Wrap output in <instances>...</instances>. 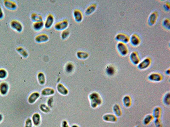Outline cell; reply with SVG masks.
Listing matches in <instances>:
<instances>
[{"mask_svg": "<svg viewBox=\"0 0 170 127\" xmlns=\"http://www.w3.org/2000/svg\"><path fill=\"white\" fill-rule=\"evenodd\" d=\"M69 23V21L67 19L63 20L56 23L54 25V29L58 31H63L67 30V28L68 27Z\"/></svg>", "mask_w": 170, "mask_h": 127, "instance_id": "3957f363", "label": "cell"}, {"mask_svg": "<svg viewBox=\"0 0 170 127\" xmlns=\"http://www.w3.org/2000/svg\"><path fill=\"white\" fill-rule=\"evenodd\" d=\"M129 42L131 45L133 46H138L140 44V39L138 35L134 33V34H132L130 37Z\"/></svg>", "mask_w": 170, "mask_h": 127, "instance_id": "9a60e30c", "label": "cell"}, {"mask_svg": "<svg viewBox=\"0 0 170 127\" xmlns=\"http://www.w3.org/2000/svg\"><path fill=\"white\" fill-rule=\"evenodd\" d=\"M153 119H154V117H153L152 115H151V114H148V115L145 116L144 119H143V124L145 125V126H147V125H149L151 122L153 120Z\"/></svg>", "mask_w": 170, "mask_h": 127, "instance_id": "d6a6232c", "label": "cell"}, {"mask_svg": "<svg viewBox=\"0 0 170 127\" xmlns=\"http://www.w3.org/2000/svg\"><path fill=\"white\" fill-rule=\"evenodd\" d=\"M55 90L52 88L46 87L44 88L41 90V95L44 97H50L55 94Z\"/></svg>", "mask_w": 170, "mask_h": 127, "instance_id": "d6986e66", "label": "cell"}, {"mask_svg": "<svg viewBox=\"0 0 170 127\" xmlns=\"http://www.w3.org/2000/svg\"><path fill=\"white\" fill-rule=\"evenodd\" d=\"M103 119L104 121L106 122H117L118 121V117L114 114H105L103 116Z\"/></svg>", "mask_w": 170, "mask_h": 127, "instance_id": "ac0fdd59", "label": "cell"}, {"mask_svg": "<svg viewBox=\"0 0 170 127\" xmlns=\"http://www.w3.org/2000/svg\"><path fill=\"white\" fill-rule=\"evenodd\" d=\"M32 120L35 127H38L41 124V116L38 113H35L32 115Z\"/></svg>", "mask_w": 170, "mask_h": 127, "instance_id": "ffe728a7", "label": "cell"}, {"mask_svg": "<svg viewBox=\"0 0 170 127\" xmlns=\"http://www.w3.org/2000/svg\"><path fill=\"white\" fill-rule=\"evenodd\" d=\"M71 127H80L78 125H76V124H74V125H72Z\"/></svg>", "mask_w": 170, "mask_h": 127, "instance_id": "bcb514c9", "label": "cell"}, {"mask_svg": "<svg viewBox=\"0 0 170 127\" xmlns=\"http://www.w3.org/2000/svg\"><path fill=\"white\" fill-rule=\"evenodd\" d=\"M161 112L162 110L161 108L158 106L156 107L153 110L152 116L155 119H159L161 116Z\"/></svg>", "mask_w": 170, "mask_h": 127, "instance_id": "f1b7e54d", "label": "cell"}, {"mask_svg": "<svg viewBox=\"0 0 170 127\" xmlns=\"http://www.w3.org/2000/svg\"><path fill=\"white\" fill-rule=\"evenodd\" d=\"M70 35V32L67 30H65L62 32L61 33V38L63 40L67 39Z\"/></svg>", "mask_w": 170, "mask_h": 127, "instance_id": "8d00e7d4", "label": "cell"}, {"mask_svg": "<svg viewBox=\"0 0 170 127\" xmlns=\"http://www.w3.org/2000/svg\"><path fill=\"white\" fill-rule=\"evenodd\" d=\"M46 105L50 108H52L54 104V99L52 96H50L46 100Z\"/></svg>", "mask_w": 170, "mask_h": 127, "instance_id": "d590c367", "label": "cell"}, {"mask_svg": "<svg viewBox=\"0 0 170 127\" xmlns=\"http://www.w3.org/2000/svg\"><path fill=\"white\" fill-rule=\"evenodd\" d=\"M135 127H140V126H135Z\"/></svg>", "mask_w": 170, "mask_h": 127, "instance_id": "7dc6e473", "label": "cell"}, {"mask_svg": "<svg viewBox=\"0 0 170 127\" xmlns=\"http://www.w3.org/2000/svg\"><path fill=\"white\" fill-rule=\"evenodd\" d=\"M163 102L166 106H169L170 105V94L169 92L165 93L163 98Z\"/></svg>", "mask_w": 170, "mask_h": 127, "instance_id": "836d02e7", "label": "cell"}, {"mask_svg": "<svg viewBox=\"0 0 170 127\" xmlns=\"http://www.w3.org/2000/svg\"><path fill=\"white\" fill-rule=\"evenodd\" d=\"M97 8V5L96 3H93L90 5L85 10V13L86 15H90L93 14Z\"/></svg>", "mask_w": 170, "mask_h": 127, "instance_id": "603a6c76", "label": "cell"}, {"mask_svg": "<svg viewBox=\"0 0 170 127\" xmlns=\"http://www.w3.org/2000/svg\"><path fill=\"white\" fill-rule=\"evenodd\" d=\"M3 115L1 114H0V123H1L2 122V121L3 120Z\"/></svg>", "mask_w": 170, "mask_h": 127, "instance_id": "f6af8a7d", "label": "cell"}, {"mask_svg": "<svg viewBox=\"0 0 170 127\" xmlns=\"http://www.w3.org/2000/svg\"><path fill=\"white\" fill-rule=\"evenodd\" d=\"M130 60L132 64L134 65H137L140 61V59L139 57V54L136 51H133L130 53Z\"/></svg>", "mask_w": 170, "mask_h": 127, "instance_id": "ba28073f", "label": "cell"}, {"mask_svg": "<svg viewBox=\"0 0 170 127\" xmlns=\"http://www.w3.org/2000/svg\"><path fill=\"white\" fill-rule=\"evenodd\" d=\"M105 72L108 76H113L116 73L115 68L113 65H109L106 66L105 68Z\"/></svg>", "mask_w": 170, "mask_h": 127, "instance_id": "4316f807", "label": "cell"}, {"mask_svg": "<svg viewBox=\"0 0 170 127\" xmlns=\"http://www.w3.org/2000/svg\"><path fill=\"white\" fill-rule=\"evenodd\" d=\"M31 19L34 23L43 21V17L41 15L33 13L30 16Z\"/></svg>", "mask_w": 170, "mask_h": 127, "instance_id": "f546056e", "label": "cell"}, {"mask_svg": "<svg viewBox=\"0 0 170 127\" xmlns=\"http://www.w3.org/2000/svg\"><path fill=\"white\" fill-rule=\"evenodd\" d=\"M39 108L40 111L44 113L48 114L51 112V108L46 104H41L39 106Z\"/></svg>", "mask_w": 170, "mask_h": 127, "instance_id": "1f68e13d", "label": "cell"}, {"mask_svg": "<svg viewBox=\"0 0 170 127\" xmlns=\"http://www.w3.org/2000/svg\"><path fill=\"white\" fill-rule=\"evenodd\" d=\"M8 76V72L6 70L3 68H0V80L6 79Z\"/></svg>", "mask_w": 170, "mask_h": 127, "instance_id": "e575fe53", "label": "cell"}, {"mask_svg": "<svg viewBox=\"0 0 170 127\" xmlns=\"http://www.w3.org/2000/svg\"><path fill=\"white\" fill-rule=\"evenodd\" d=\"M122 103L123 105L126 108H129L132 104V100L131 97L129 95H125L122 98Z\"/></svg>", "mask_w": 170, "mask_h": 127, "instance_id": "7402d4cb", "label": "cell"}, {"mask_svg": "<svg viewBox=\"0 0 170 127\" xmlns=\"http://www.w3.org/2000/svg\"><path fill=\"white\" fill-rule=\"evenodd\" d=\"M40 93L38 92H34L31 93L28 98V102L30 104H35L40 97Z\"/></svg>", "mask_w": 170, "mask_h": 127, "instance_id": "9c48e42d", "label": "cell"}, {"mask_svg": "<svg viewBox=\"0 0 170 127\" xmlns=\"http://www.w3.org/2000/svg\"><path fill=\"white\" fill-rule=\"evenodd\" d=\"M154 123H155V126L156 127H162V122L160 119H155L154 120Z\"/></svg>", "mask_w": 170, "mask_h": 127, "instance_id": "ab89813d", "label": "cell"}, {"mask_svg": "<svg viewBox=\"0 0 170 127\" xmlns=\"http://www.w3.org/2000/svg\"><path fill=\"white\" fill-rule=\"evenodd\" d=\"M117 48L118 52L122 56H126L128 54V47L126 44L119 42L117 45Z\"/></svg>", "mask_w": 170, "mask_h": 127, "instance_id": "277c9868", "label": "cell"}, {"mask_svg": "<svg viewBox=\"0 0 170 127\" xmlns=\"http://www.w3.org/2000/svg\"><path fill=\"white\" fill-rule=\"evenodd\" d=\"M56 89L58 92L61 95L63 96L67 95L69 93L68 89L62 84H58L56 86Z\"/></svg>", "mask_w": 170, "mask_h": 127, "instance_id": "4fadbf2b", "label": "cell"}, {"mask_svg": "<svg viewBox=\"0 0 170 127\" xmlns=\"http://www.w3.org/2000/svg\"><path fill=\"white\" fill-rule=\"evenodd\" d=\"M166 75H168V76H170V69H168L167 70L165 71V72Z\"/></svg>", "mask_w": 170, "mask_h": 127, "instance_id": "ee69618b", "label": "cell"}, {"mask_svg": "<svg viewBox=\"0 0 170 127\" xmlns=\"http://www.w3.org/2000/svg\"><path fill=\"white\" fill-rule=\"evenodd\" d=\"M4 7L8 10L14 11L17 8V5L15 2L9 0H4L3 1Z\"/></svg>", "mask_w": 170, "mask_h": 127, "instance_id": "8fae6325", "label": "cell"}, {"mask_svg": "<svg viewBox=\"0 0 170 127\" xmlns=\"http://www.w3.org/2000/svg\"><path fill=\"white\" fill-rule=\"evenodd\" d=\"M35 41L38 43H45L49 40V37L46 33H41L37 35L35 37Z\"/></svg>", "mask_w": 170, "mask_h": 127, "instance_id": "2e32d148", "label": "cell"}, {"mask_svg": "<svg viewBox=\"0 0 170 127\" xmlns=\"http://www.w3.org/2000/svg\"><path fill=\"white\" fill-rule=\"evenodd\" d=\"M16 51L24 58H27L29 56L28 52L22 47L19 46L17 47Z\"/></svg>", "mask_w": 170, "mask_h": 127, "instance_id": "484cf974", "label": "cell"}, {"mask_svg": "<svg viewBox=\"0 0 170 127\" xmlns=\"http://www.w3.org/2000/svg\"><path fill=\"white\" fill-rule=\"evenodd\" d=\"M115 39L118 42L126 44L129 42L130 37L125 33H120L116 35L115 37Z\"/></svg>", "mask_w": 170, "mask_h": 127, "instance_id": "52a82bcc", "label": "cell"}, {"mask_svg": "<svg viewBox=\"0 0 170 127\" xmlns=\"http://www.w3.org/2000/svg\"><path fill=\"white\" fill-rule=\"evenodd\" d=\"M9 90V85L7 82H2L0 83V94L5 96L8 94Z\"/></svg>", "mask_w": 170, "mask_h": 127, "instance_id": "30bf717a", "label": "cell"}, {"mask_svg": "<svg viewBox=\"0 0 170 127\" xmlns=\"http://www.w3.org/2000/svg\"><path fill=\"white\" fill-rule=\"evenodd\" d=\"M151 59L150 57H146L143 60L140 61L137 65V68L140 70H145L151 66Z\"/></svg>", "mask_w": 170, "mask_h": 127, "instance_id": "7a4b0ae2", "label": "cell"}, {"mask_svg": "<svg viewBox=\"0 0 170 127\" xmlns=\"http://www.w3.org/2000/svg\"><path fill=\"white\" fill-rule=\"evenodd\" d=\"M114 114L117 117H120L122 115V111L120 106L118 104H115L112 108Z\"/></svg>", "mask_w": 170, "mask_h": 127, "instance_id": "cb8c5ba5", "label": "cell"}, {"mask_svg": "<svg viewBox=\"0 0 170 127\" xmlns=\"http://www.w3.org/2000/svg\"><path fill=\"white\" fill-rule=\"evenodd\" d=\"M61 127H70L69 126V124L67 121L66 120H63L62 121L61 124Z\"/></svg>", "mask_w": 170, "mask_h": 127, "instance_id": "60d3db41", "label": "cell"}, {"mask_svg": "<svg viewBox=\"0 0 170 127\" xmlns=\"http://www.w3.org/2000/svg\"><path fill=\"white\" fill-rule=\"evenodd\" d=\"M4 16V12L2 8L0 6V20H2Z\"/></svg>", "mask_w": 170, "mask_h": 127, "instance_id": "7bdbcfd3", "label": "cell"}, {"mask_svg": "<svg viewBox=\"0 0 170 127\" xmlns=\"http://www.w3.org/2000/svg\"><path fill=\"white\" fill-rule=\"evenodd\" d=\"M54 17L52 14H49L47 15L44 23V27L46 29H49L52 26L54 23Z\"/></svg>", "mask_w": 170, "mask_h": 127, "instance_id": "7c38bea8", "label": "cell"}, {"mask_svg": "<svg viewBox=\"0 0 170 127\" xmlns=\"http://www.w3.org/2000/svg\"><path fill=\"white\" fill-rule=\"evenodd\" d=\"M91 107L96 108L101 106L103 103V99L101 96L97 92H92L89 95Z\"/></svg>", "mask_w": 170, "mask_h": 127, "instance_id": "6da1fadb", "label": "cell"}, {"mask_svg": "<svg viewBox=\"0 0 170 127\" xmlns=\"http://www.w3.org/2000/svg\"><path fill=\"white\" fill-rule=\"evenodd\" d=\"M164 9L166 11H170V4L169 3H166L163 6Z\"/></svg>", "mask_w": 170, "mask_h": 127, "instance_id": "b9f144b4", "label": "cell"}, {"mask_svg": "<svg viewBox=\"0 0 170 127\" xmlns=\"http://www.w3.org/2000/svg\"><path fill=\"white\" fill-rule=\"evenodd\" d=\"M33 124L32 120L30 118H28L25 122L24 127H33Z\"/></svg>", "mask_w": 170, "mask_h": 127, "instance_id": "f35d334b", "label": "cell"}, {"mask_svg": "<svg viewBox=\"0 0 170 127\" xmlns=\"http://www.w3.org/2000/svg\"><path fill=\"white\" fill-rule=\"evenodd\" d=\"M148 79L151 82H159L163 80V76L159 73H153L148 76Z\"/></svg>", "mask_w": 170, "mask_h": 127, "instance_id": "8992f818", "label": "cell"}, {"mask_svg": "<svg viewBox=\"0 0 170 127\" xmlns=\"http://www.w3.org/2000/svg\"><path fill=\"white\" fill-rule=\"evenodd\" d=\"M76 55L79 59L85 60L89 57V54L86 52L78 51L77 52Z\"/></svg>", "mask_w": 170, "mask_h": 127, "instance_id": "83f0119b", "label": "cell"}, {"mask_svg": "<svg viewBox=\"0 0 170 127\" xmlns=\"http://www.w3.org/2000/svg\"><path fill=\"white\" fill-rule=\"evenodd\" d=\"M37 80L40 85H44L46 82L45 75L43 72H39L37 74Z\"/></svg>", "mask_w": 170, "mask_h": 127, "instance_id": "44dd1931", "label": "cell"}, {"mask_svg": "<svg viewBox=\"0 0 170 127\" xmlns=\"http://www.w3.org/2000/svg\"><path fill=\"white\" fill-rule=\"evenodd\" d=\"M10 27L12 29L18 33H21L23 30V26L20 21L12 20L10 23Z\"/></svg>", "mask_w": 170, "mask_h": 127, "instance_id": "5b68a950", "label": "cell"}, {"mask_svg": "<svg viewBox=\"0 0 170 127\" xmlns=\"http://www.w3.org/2000/svg\"><path fill=\"white\" fill-rule=\"evenodd\" d=\"M163 25L166 29L170 30V21L169 19H168V18L164 19L163 22Z\"/></svg>", "mask_w": 170, "mask_h": 127, "instance_id": "74e56055", "label": "cell"}, {"mask_svg": "<svg viewBox=\"0 0 170 127\" xmlns=\"http://www.w3.org/2000/svg\"><path fill=\"white\" fill-rule=\"evenodd\" d=\"M32 25H33V28L34 30L36 31H40L44 29V23L43 21L36 22V23H33Z\"/></svg>", "mask_w": 170, "mask_h": 127, "instance_id": "d4e9b609", "label": "cell"}, {"mask_svg": "<svg viewBox=\"0 0 170 127\" xmlns=\"http://www.w3.org/2000/svg\"><path fill=\"white\" fill-rule=\"evenodd\" d=\"M158 14L157 11H154L151 13L148 19V23L151 26L155 25L158 19Z\"/></svg>", "mask_w": 170, "mask_h": 127, "instance_id": "5bb4252c", "label": "cell"}, {"mask_svg": "<svg viewBox=\"0 0 170 127\" xmlns=\"http://www.w3.org/2000/svg\"><path fill=\"white\" fill-rule=\"evenodd\" d=\"M74 69H75V66L72 62H68L65 66V71L68 74H71L73 73Z\"/></svg>", "mask_w": 170, "mask_h": 127, "instance_id": "4dcf8cb0", "label": "cell"}, {"mask_svg": "<svg viewBox=\"0 0 170 127\" xmlns=\"http://www.w3.org/2000/svg\"><path fill=\"white\" fill-rule=\"evenodd\" d=\"M73 17L74 20L77 23H80L83 20V15L81 10L75 9L73 11Z\"/></svg>", "mask_w": 170, "mask_h": 127, "instance_id": "e0dca14e", "label": "cell"}]
</instances>
